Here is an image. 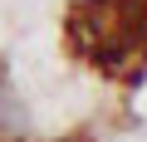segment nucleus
Returning <instances> with one entry per match:
<instances>
[{"instance_id": "f257e3e1", "label": "nucleus", "mask_w": 147, "mask_h": 142, "mask_svg": "<svg viewBox=\"0 0 147 142\" xmlns=\"http://www.w3.org/2000/svg\"><path fill=\"white\" fill-rule=\"evenodd\" d=\"M0 132H5V137H25V132H30V113H25V103L10 98L5 88H0Z\"/></svg>"}]
</instances>
